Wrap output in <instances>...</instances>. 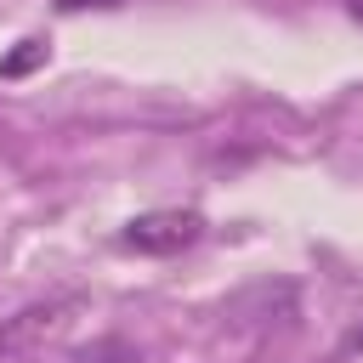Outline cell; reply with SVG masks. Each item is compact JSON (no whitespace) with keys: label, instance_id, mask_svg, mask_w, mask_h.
I'll return each instance as SVG.
<instances>
[{"label":"cell","instance_id":"cell-1","mask_svg":"<svg viewBox=\"0 0 363 363\" xmlns=\"http://www.w3.org/2000/svg\"><path fill=\"white\" fill-rule=\"evenodd\" d=\"M193 238H199V216H193V210H159V216H136V221L125 227V244H130V250H153V255L182 250V244H193Z\"/></svg>","mask_w":363,"mask_h":363},{"label":"cell","instance_id":"cell-2","mask_svg":"<svg viewBox=\"0 0 363 363\" xmlns=\"http://www.w3.org/2000/svg\"><path fill=\"white\" fill-rule=\"evenodd\" d=\"M68 306H74V301H45V306H28V312H17V318L0 329V352H28L40 335H57Z\"/></svg>","mask_w":363,"mask_h":363},{"label":"cell","instance_id":"cell-3","mask_svg":"<svg viewBox=\"0 0 363 363\" xmlns=\"http://www.w3.org/2000/svg\"><path fill=\"white\" fill-rule=\"evenodd\" d=\"M57 6H68V11H74V6H119V0H57Z\"/></svg>","mask_w":363,"mask_h":363},{"label":"cell","instance_id":"cell-4","mask_svg":"<svg viewBox=\"0 0 363 363\" xmlns=\"http://www.w3.org/2000/svg\"><path fill=\"white\" fill-rule=\"evenodd\" d=\"M352 11H357V17H363V0H352Z\"/></svg>","mask_w":363,"mask_h":363}]
</instances>
